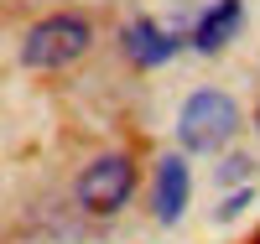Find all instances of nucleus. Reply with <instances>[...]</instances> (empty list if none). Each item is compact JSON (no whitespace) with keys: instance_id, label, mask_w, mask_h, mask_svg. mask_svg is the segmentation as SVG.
I'll list each match as a JSON object with an SVG mask.
<instances>
[{"instance_id":"nucleus-1","label":"nucleus","mask_w":260,"mask_h":244,"mask_svg":"<svg viewBox=\"0 0 260 244\" xmlns=\"http://www.w3.org/2000/svg\"><path fill=\"white\" fill-rule=\"evenodd\" d=\"M234 130H240V109H234V99L219 94V88H198V94L182 104V115H177V141L192 156H219L234 141Z\"/></svg>"},{"instance_id":"nucleus-2","label":"nucleus","mask_w":260,"mask_h":244,"mask_svg":"<svg viewBox=\"0 0 260 244\" xmlns=\"http://www.w3.org/2000/svg\"><path fill=\"white\" fill-rule=\"evenodd\" d=\"M94 47V26L83 16H47V21H37V26L26 31V42H21V62L37 73H57V68H68V62H78L83 52Z\"/></svg>"},{"instance_id":"nucleus-3","label":"nucleus","mask_w":260,"mask_h":244,"mask_svg":"<svg viewBox=\"0 0 260 244\" xmlns=\"http://www.w3.org/2000/svg\"><path fill=\"white\" fill-rule=\"evenodd\" d=\"M130 192H136V161H130L125 151H104V156H94L89 166L78 171V182H73L78 208L83 213H99V218L120 213L130 203Z\"/></svg>"},{"instance_id":"nucleus-4","label":"nucleus","mask_w":260,"mask_h":244,"mask_svg":"<svg viewBox=\"0 0 260 244\" xmlns=\"http://www.w3.org/2000/svg\"><path fill=\"white\" fill-rule=\"evenodd\" d=\"M187 192H192L187 161H182V156H161L156 187H151V213H156V224H177L182 208H187Z\"/></svg>"},{"instance_id":"nucleus-5","label":"nucleus","mask_w":260,"mask_h":244,"mask_svg":"<svg viewBox=\"0 0 260 244\" xmlns=\"http://www.w3.org/2000/svg\"><path fill=\"white\" fill-rule=\"evenodd\" d=\"M177 47H182L177 31L156 26V21H130V26H125V52H130V62H141V68H161V62H172Z\"/></svg>"},{"instance_id":"nucleus-6","label":"nucleus","mask_w":260,"mask_h":244,"mask_svg":"<svg viewBox=\"0 0 260 244\" xmlns=\"http://www.w3.org/2000/svg\"><path fill=\"white\" fill-rule=\"evenodd\" d=\"M240 26H245V0H219V6H208L198 16L192 47H198V52H219V47H229V42L240 37Z\"/></svg>"},{"instance_id":"nucleus-7","label":"nucleus","mask_w":260,"mask_h":244,"mask_svg":"<svg viewBox=\"0 0 260 244\" xmlns=\"http://www.w3.org/2000/svg\"><path fill=\"white\" fill-rule=\"evenodd\" d=\"M245 171H250V161H245V156L224 161V182H245Z\"/></svg>"}]
</instances>
